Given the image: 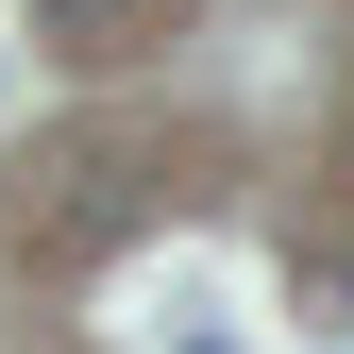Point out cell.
I'll return each instance as SVG.
<instances>
[{"label": "cell", "instance_id": "6da1fadb", "mask_svg": "<svg viewBox=\"0 0 354 354\" xmlns=\"http://www.w3.org/2000/svg\"><path fill=\"white\" fill-rule=\"evenodd\" d=\"M136 17H152V0H34V34H68V51H118Z\"/></svg>", "mask_w": 354, "mask_h": 354}]
</instances>
